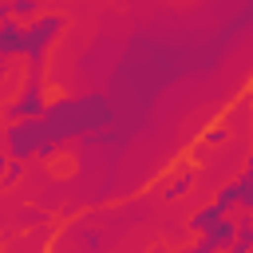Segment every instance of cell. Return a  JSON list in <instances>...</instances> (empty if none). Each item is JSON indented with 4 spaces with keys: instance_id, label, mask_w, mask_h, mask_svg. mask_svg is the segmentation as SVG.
<instances>
[{
    "instance_id": "obj_1",
    "label": "cell",
    "mask_w": 253,
    "mask_h": 253,
    "mask_svg": "<svg viewBox=\"0 0 253 253\" xmlns=\"http://www.w3.org/2000/svg\"><path fill=\"white\" fill-rule=\"evenodd\" d=\"M111 99L107 95H67V99H51L43 111V130L47 138H55L59 146L95 134L99 126H111Z\"/></svg>"
},
{
    "instance_id": "obj_2",
    "label": "cell",
    "mask_w": 253,
    "mask_h": 253,
    "mask_svg": "<svg viewBox=\"0 0 253 253\" xmlns=\"http://www.w3.org/2000/svg\"><path fill=\"white\" fill-rule=\"evenodd\" d=\"M63 32H67V20L55 16V12H40L36 20H28L24 24V59H28V67H43L47 51L55 47V40Z\"/></svg>"
},
{
    "instance_id": "obj_3",
    "label": "cell",
    "mask_w": 253,
    "mask_h": 253,
    "mask_svg": "<svg viewBox=\"0 0 253 253\" xmlns=\"http://www.w3.org/2000/svg\"><path fill=\"white\" fill-rule=\"evenodd\" d=\"M47 111V91H43V67H28V79L24 87L16 91V99L4 107L8 123H20V119H43Z\"/></svg>"
},
{
    "instance_id": "obj_4",
    "label": "cell",
    "mask_w": 253,
    "mask_h": 253,
    "mask_svg": "<svg viewBox=\"0 0 253 253\" xmlns=\"http://www.w3.org/2000/svg\"><path fill=\"white\" fill-rule=\"evenodd\" d=\"M40 146H43V119H20V123L4 126V150H8V158H16V162L36 158Z\"/></svg>"
},
{
    "instance_id": "obj_5",
    "label": "cell",
    "mask_w": 253,
    "mask_h": 253,
    "mask_svg": "<svg viewBox=\"0 0 253 253\" xmlns=\"http://www.w3.org/2000/svg\"><path fill=\"white\" fill-rule=\"evenodd\" d=\"M233 237H237V221H233V213H229V217H221L217 225H210V229L198 237V249H202V253H225V249L233 245Z\"/></svg>"
},
{
    "instance_id": "obj_6",
    "label": "cell",
    "mask_w": 253,
    "mask_h": 253,
    "mask_svg": "<svg viewBox=\"0 0 253 253\" xmlns=\"http://www.w3.org/2000/svg\"><path fill=\"white\" fill-rule=\"evenodd\" d=\"M0 59H24V24L20 20L0 24Z\"/></svg>"
},
{
    "instance_id": "obj_7",
    "label": "cell",
    "mask_w": 253,
    "mask_h": 253,
    "mask_svg": "<svg viewBox=\"0 0 253 253\" xmlns=\"http://www.w3.org/2000/svg\"><path fill=\"white\" fill-rule=\"evenodd\" d=\"M233 221H237V237L225 253H253V213L241 210V213H233Z\"/></svg>"
},
{
    "instance_id": "obj_8",
    "label": "cell",
    "mask_w": 253,
    "mask_h": 253,
    "mask_svg": "<svg viewBox=\"0 0 253 253\" xmlns=\"http://www.w3.org/2000/svg\"><path fill=\"white\" fill-rule=\"evenodd\" d=\"M221 217H229V213H221L213 202H206L202 210H194V213H190V233H198V237H202V233H206L210 225H217Z\"/></svg>"
},
{
    "instance_id": "obj_9",
    "label": "cell",
    "mask_w": 253,
    "mask_h": 253,
    "mask_svg": "<svg viewBox=\"0 0 253 253\" xmlns=\"http://www.w3.org/2000/svg\"><path fill=\"white\" fill-rule=\"evenodd\" d=\"M213 206H217L221 213H233V210H241V178L225 182V186L213 194Z\"/></svg>"
},
{
    "instance_id": "obj_10",
    "label": "cell",
    "mask_w": 253,
    "mask_h": 253,
    "mask_svg": "<svg viewBox=\"0 0 253 253\" xmlns=\"http://www.w3.org/2000/svg\"><path fill=\"white\" fill-rule=\"evenodd\" d=\"M237 178H241V210H245V213H253V146H249L245 170H241Z\"/></svg>"
},
{
    "instance_id": "obj_11",
    "label": "cell",
    "mask_w": 253,
    "mask_h": 253,
    "mask_svg": "<svg viewBox=\"0 0 253 253\" xmlns=\"http://www.w3.org/2000/svg\"><path fill=\"white\" fill-rule=\"evenodd\" d=\"M36 16H40V0H12V20L28 24V20H36Z\"/></svg>"
},
{
    "instance_id": "obj_12",
    "label": "cell",
    "mask_w": 253,
    "mask_h": 253,
    "mask_svg": "<svg viewBox=\"0 0 253 253\" xmlns=\"http://www.w3.org/2000/svg\"><path fill=\"white\" fill-rule=\"evenodd\" d=\"M20 178H24V162H16V158H12V162H8V170H4V182H0V190H8V186H16Z\"/></svg>"
},
{
    "instance_id": "obj_13",
    "label": "cell",
    "mask_w": 253,
    "mask_h": 253,
    "mask_svg": "<svg viewBox=\"0 0 253 253\" xmlns=\"http://www.w3.org/2000/svg\"><path fill=\"white\" fill-rule=\"evenodd\" d=\"M186 186H190V174H178V178L170 182V190H166V198H182V194H186Z\"/></svg>"
},
{
    "instance_id": "obj_14",
    "label": "cell",
    "mask_w": 253,
    "mask_h": 253,
    "mask_svg": "<svg viewBox=\"0 0 253 253\" xmlns=\"http://www.w3.org/2000/svg\"><path fill=\"white\" fill-rule=\"evenodd\" d=\"M20 217H24L28 225H40V221H43V213H40V210H20Z\"/></svg>"
},
{
    "instance_id": "obj_15",
    "label": "cell",
    "mask_w": 253,
    "mask_h": 253,
    "mask_svg": "<svg viewBox=\"0 0 253 253\" xmlns=\"http://www.w3.org/2000/svg\"><path fill=\"white\" fill-rule=\"evenodd\" d=\"M12 20V0H0V24Z\"/></svg>"
},
{
    "instance_id": "obj_16",
    "label": "cell",
    "mask_w": 253,
    "mask_h": 253,
    "mask_svg": "<svg viewBox=\"0 0 253 253\" xmlns=\"http://www.w3.org/2000/svg\"><path fill=\"white\" fill-rule=\"evenodd\" d=\"M8 162H12V158H8V154H0V182H4V170H8Z\"/></svg>"
},
{
    "instance_id": "obj_17",
    "label": "cell",
    "mask_w": 253,
    "mask_h": 253,
    "mask_svg": "<svg viewBox=\"0 0 253 253\" xmlns=\"http://www.w3.org/2000/svg\"><path fill=\"white\" fill-rule=\"evenodd\" d=\"M154 253H162V249H154ZM182 253H202V249H198V241H194V245H190V249H182Z\"/></svg>"
}]
</instances>
